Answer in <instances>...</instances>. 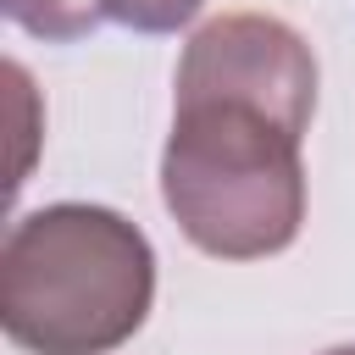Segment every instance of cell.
I'll return each mask as SVG.
<instances>
[{"mask_svg": "<svg viewBox=\"0 0 355 355\" xmlns=\"http://www.w3.org/2000/svg\"><path fill=\"white\" fill-rule=\"evenodd\" d=\"M155 305V250L111 205H39L0 244V327L22 355H111Z\"/></svg>", "mask_w": 355, "mask_h": 355, "instance_id": "1", "label": "cell"}, {"mask_svg": "<svg viewBox=\"0 0 355 355\" xmlns=\"http://www.w3.org/2000/svg\"><path fill=\"white\" fill-rule=\"evenodd\" d=\"M305 128L233 94H178L161 150V200L216 261H266L305 222Z\"/></svg>", "mask_w": 355, "mask_h": 355, "instance_id": "2", "label": "cell"}, {"mask_svg": "<svg viewBox=\"0 0 355 355\" xmlns=\"http://www.w3.org/2000/svg\"><path fill=\"white\" fill-rule=\"evenodd\" d=\"M178 94H233L283 111L311 128L316 116V55L311 44L266 11H222L183 44Z\"/></svg>", "mask_w": 355, "mask_h": 355, "instance_id": "3", "label": "cell"}, {"mask_svg": "<svg viewBox=\"0 0 355 355\" xmlns=\"http://www.w3.org/2000/svg\"><path fill=\"white\" fill-rule=\"evenodd\" d=\"M0 11H6L22 33H33V39H44V44L89 39V33L105 22V6H100V0H0Z\"/></svg>", "mask_w": 355, "mask_h": 355, "instance_id": "4", "label": "cell"}, {"mask_svg": "<svg viewBox=\"0 0 355 355\" xmlns=\"http://www.w3.org/2000/svg\"><path fill=\"white\" fill-rule=\"evenodd\" d=\"M111 22L133 28V33H178L183 22L200 17L205 0H100Z\"/></svg>", "mask_w": 355, "mask_h": 355, "instance_id": "5", "label": "cell"}, {"mask_svg": "<svg viewBox=\"0 0 355 355\" xmlns=\"http://www.w3.org/2000/svg\"><path fill=\"white\" fill-rule=\"evenodd\" d=\"M322 355H355V344H338V349H322Z\"/></svg>", "mask_w": 355, "mask_h": 355, "instance_id": "6", "label": "cell"}]
</instances>
